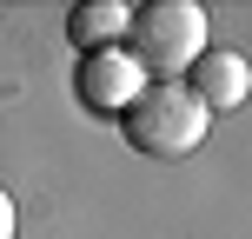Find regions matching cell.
I'll list each match as a JSON object with an SVG mask.
<instances>
[{"label": "cell", "mask_w": 252, "mask_h": 239, "mask_svg": "<svg viewBox=\"0 0 252 239\" xmlns=\"http://www.w3.org/2000/svg\"><path fill=\"white\" fill-rule=\"evenodd\" d=\"M0 239H13V200H7V186H0Z\"/></svg>", "instance_id": "cell-6"}, {"label": "cell", "mask_w": 252, "mask_h": 239, "mask_svg": "<svg viewBox=\"0 0 252 239\" xmlns=\"http://www.w3.org/2000/svg\"><path fill=\"white\" fill-rule=\"evenodd\" d=\"M186 93L206 106V113H232V106L252 93V67H246L232 47H206L199 60L186 67Z\"/></svg>", "instance_id": "cell-4"}, {"label": "cell", "mask_w": 252, "mask_h": 239, "mask_svg": "<svg viewBox=\"0 0 252 239\" xmlns=\"http://www.w3.org/2000/svg\"><path fill=\"white\" fill-rule=\"evenodd\" d=\"M126 27H133V7H126V0H87V7L66 13V34H73V47H80V53L126 47Z\"/></svg>", "instance_id": "cell-5"}, {"label": "cell", "mask_w": 252, "mask_h": 239, "mask_svg": "<svg viewBox=\"0 0 252 239\" xmlns=\"http://www.w3.org/2000/svg\"><path fill=\"white\" fill-rule=\"evenodd\" d=\"M126 53L139 60L146 80H179L206 53V7L199 0H146V7H133Z\"/></svg>", "instance_id": "cell-1"}, {"label": "cell", "mask_w": 252, "mask_h": 239, "mask_svg": "<svg viewBox=\"0 0 252 239\" xmlns=\"http://www.w3.org/2000/svg\"><path fill=\"white\" fill-rule=\"evenodd\" d=\"M120 126H126V146L133 153H146V160H179V153H192L206 133H213V113L186 93V80H153V87L120 113Z\"/></svg>", "instance_id": "cell-2"}, {"label": "cell", "mask_w": 252, "mask_h": 239, "mask_svg": "<svg viewBox=\"0 0 252 239\" xmlns=\"http://www.w3.org/2000/svg\"><path fill=\"white\" fill-rule=\"evenodd\" d=\"M146 87L153 80L139 73V60L126 47H106V53H87V60H80V100H87L93 113H126Z\"/></svg>", "instance_id": "cell-3"}]
</instances>
